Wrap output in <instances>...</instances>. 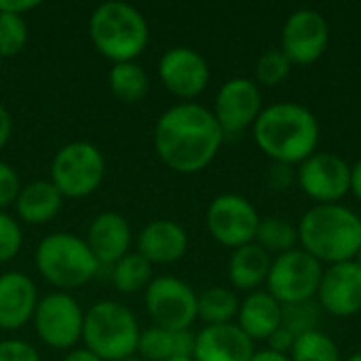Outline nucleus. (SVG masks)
I'll return each instance as SVG.
<instances>
[{
	"label": "nucleus",
	"mask_w": 361,
	"mask_h": 361,
	"mask_svg": "<svg viewBox=\"0 0 361 361\" xmlns=\"http://www.w3.org/2000/svg\"><path fill=\"white\" fill-rule=\"evenodd\" d=\"M224 131L214 112L195 102H182L165 110L154 125V150L176 173H199L220 152Z\"/></svg>",
	"instance_id": "1"
},
{
	"label": "nucleus",
	"mask_w": 361,
	"mask_h": 361,
	"mask_svg": "<svg viewBox=\"0 0 361 361\" xmlns=\"http://www.w3.org/2000/svg\"><path fill=\"white\" fill-rule=\"evenodd\" d=\"M252 129L256 146L273 163H288L296 167L317 152L319 123L307 106L294 102L267 106Z\"/></svg>",
	"instance_id": "2"
},
{
	"label": "nucleus",
	"mask_w": 361,
	"mask_h": 361,
	"mask_svg": "<svg viewBox=\"0 0 361 361\" xmlns=\"http://www.w3.org/2000/svg\"><path fill=\"white\" fill-rule=\"evenodd\" d=\"M298 247L322 264L355 260L361 245V218L353 209L330 203L313 205L298 222Z\"/></svg>",
	"instance_id": "3"
},
{
	"label": "nucleus",
	"mask_w": 361,
	"mask_h": 361,
	"mask_svg": "<svg viewBox=\"0 0 361 361\" xmlns=\"http://www.w3.org/2000/svg\"><path fill=\"white\" fill-rule=\"evenodd\" d=\"M89 36L99 55L112 63L135 61L150 40L148 21L127 2H102L89 17Z\"/></svg>",
	"instance_id": "4"
},
{
	"label": "nucleus",
	"mask_w": 361,
	"mask_h": 361,
	"mask_svg": "<svg viewBox=\"0 0 361 361\" xmlns=\"http://www.w3.org/2000/svg\"><path fill=\"white\" fill-rule=\"evenodd\" d=\"M140 324L133 311L114 300H99L85 313V349L102 361L133 357L140 345Z\"/></svg>",
	"instance_id": "5"
},
{
	"label": "nucleus",
	"mask_w": 361,
	"mask_h": 361,
	"mask_svg": "<svg viewBox=\"0 0 361 361\" xmlns=\"http://www.w3.org/2000/svg\"><path fill=\"white\" fill-rule=\"evenodd\" d=\"M36 269L57 292L78 290L102 269L87 241L74 233H53L36 247Z\"/></svg>",
	"instance_id": "6"
},
{
	"label": "nucleus",
	"mask_w": 361,
	"mask_h": 361,
	"mask_svg": "<svg viewBox=\"0 0 361 361\" xmlns=\"http://www.w3.org/2000/svg\"><path fill=\"white\" fill-rule=\"evenodd\" d=\"M106 176L102 150L91 142H70L61 146L51 161V182L63 199H82L93 195Z\"/></svg>",
	"instance_id": "7"
},
{
	"label": "nucleus",
	"mask_w": 361,
	"mask_h": 361,
	"mask_svg": "<svg viewBox=\"0 0 361 361\" xmlns=\"http://www.w3.org/2000/svg\"><path fill=\"white\" fill-rule=\"evenodd\" d=\"M324 264L307 254L302 247L286 252L273 258L271 273L267 279V292L281 305H298L315 300Z\"/></svg>",
	"instance_id": "8"
},
{
	"label": "nucleus",
	"mask_w": 361,
	"mask_h": 361,
	"mask_svg": "<svg viewBox=\"0 0 361 361\" xmlns=\"http://www.w3.org/2000/svg\"><path fill=\"white\" fill-rule=\"evenodd\" d=\"M197 292L180 277L161 275L144 290L146 313L159 328L190 330L197 322Z\"/></svg>",
	"instance_id": "9"
},
{
	"label": "nucleus",
	"mask_w": 361,
	"mask_h": 361,
	"mask_svg": "<svg viewBox=\"0 0 361 361\" xmlns=\"http://www.w3.org/2000/svg\"><path fill=\"white\" fill-rule=\"evenodd\" d=\"M32 322L38 338L51 349L68 351L82 341L85 311L68 292H51L40 298Z\"/></svg>",
	"instance_id": "10"
},
{
	"label": "nucleus",
	"mask_w": 361,
	"mask_h": 361,
	"mask_svg": "<svg viewBox=\"0 0 361 361\" xmlns=\"http://www.w3.org/2000/svg\"><path fill=\"white\" fill-rule=\"evenodd\" d=\"M205 222L214 241L228 250H239L247 243H254L260 216L245 197L226 192L209 203Z\"/></svg>",
	"instance_id": "11"
},
{
	"label": "nucleus",
	"mask_w": 361,
	"mask_h": 361,
	"mask_svg": "<svg viewBox=\"0 0 361 361\" xmlns=\"http://www.w3.org/2000/svg\"><path fill=\"white\" fill-rule=\"evenodd\" d=\"M296 182L315 205L341 203L351 192V165L334 152H313L298 165Z\"/></svg>",
	"instance_id": "12"
},
{
	"label": "nucleus",
	"mask_w": 361,
	"mask_h": 361,
	"mask_svg": "<svg viewBox=\"0 0 361 361\" xmlns=\"http://www.w3.org/2000/svg\"><path fill=\"white\" fill-rule=\"evenodd\" d=\"M330 44L328 19L315 8L294 11L281 32V51L294 66L315 63Z\"/></svg>",
	"instance_id": "13"
},
{
	"label": "nucleus",
	"mask_w": 361,
	"mask_h": 361,
	"mask_svg": "<svg viewBox=\"0 0 361 361\" xmlns=\"http://www.w3.org/2000/svg\"><path fill=\"white\" fill-rule=\"evenodd\" d=\"M262 110V91L256 80L237 76L220 87L212 112L224 135H239L247 127H254Z\"/></svg>",
	"instance_id": "14"
},
{
	"label": "nucleus",
	"mask_w": 361,
	"mask_h": 361,
	"mask_svg": "<svg viewBox=\"0 0 361 361\" xmlns=\"http://www.w3.org/2000/svg\"><path fill=\"white\" fill-rule=\"evenodd\" d=\"M159 80L180 99H195L209 82L207 59L190 47H171L159 59Z\"/></svg>",
	"instance_id": "15"
},
{
	"label": "nucleus",
	"mask_w": 361,
	"mask_h": 361,
	"mask_svg": "<svg viewBox=\"0 0 361 361\" xmlns=\"http://www.w3.org/2000/svg\"><path fill=\"white\" fill-rule=\"evenodd\" d=\"M322 311L332 317H353L361 311V267L355 260L324 267L315 296Z\"/></svg>",
	"instance_id": "16"
},
{
	"label": "nucleus",
	"mask_w": 361,
	"mask_h": 361,
	"mask_svg": "<svg viewBox=\"0 0 361 361\" xmlns=\"http://www.w3.org/2000/svg\"><path fill=\"white\" fill-rule=\"evenodd\" d=\"M254 353V341L237 324L205 326L195 334V361H250Z\"/></svg>",
	"instance_id": "17"
},
{
	"label": "nucleus",
	"mask_w": 361,
	"mask_h": 361,
	"mask_svg": "<svg viewBox=\"0 0 361 361\" xmlns=\"http://www.w3.org/2000/svg\"><path fill=\"white\" fill-rule=\"evenodd\" d=\"M38 307L34 281L19 271L0 275V330L13 332L27 326Z\"/></svg>",
	"instance_id": "18"
},
{
	"label": "nucleus",
	"mask_w": 361,
	"mask_h": 361,
	"mask_svg": "<svg viewBox=\"0 0 361 361\" xmlns=\"http://www.w3.org/2000/svg\"><path fill=\"white\" fill-rule=\"evenodd\" d=\"M85 241L102 267H114L121 258L129 254L131 226L121 214L104 212L95 216L89 224Z\"/></svg>",
	"instance_id": "19"
},
{
	"label": "nucleus",
	"mask_w": 361,
	"mask_h": 361,
	"mask_svg": "<svg viewBox=\"0 0 361 361\" xmlns=\"http://www.w3.org/2000/svg\"><path fill=\"white\" fill-rule=\"evenodd\" d=\"M188 252V235L173 220H152L137 235V254L154 264H173Z\"/></svg>",
	"instance_id": "20"
},
{
	"label": "nucleus",
	"mask_w": 361,
	"mask_h": 361,
	"mask_svg": "<svg viewBox=\"0 0 361 361\" xmlns=\"http://www.w3.org/2000/svg\"><path fill=\"white\" fill-rule=\"evenodd\" d=\"M281 322H283V307L267 290L252 292L239 302L237 326L254 343L269 341L271 334L281 328Z\"/></svg>",
	"instance_id": "21"
},
{
	"label": "nucleus",
	"mask_w": 361,
	"mask_h": 361,
	"mask_svg": "<svg viewBox=\"0 0 361 361\" xmlns=\"http://www.w3.org/2000/svg\"><path fill=\"white\" fill-rule=\"evenodd\" d=\"M271 264V254H267L258 243H247L239 250H233L228 260L231 286L245 294L258 292L262 286H267Z\"/></svg>",
	"instance_id": "22"
},
{
	"label": "nucleus",
	"mask_w": 361,
	"mask_h": 361,
	"mask_svg": "<svg viewBox=\"0 0 361 361\" xmlns=\"http://www.w3.org/2000/svg\"><path fill=\"white\" fill-rule=\"evenodd\" d=\"M63 205V195L51 180H34L21 186L15 207L17 216L25 224H47L51 222Z\"/></svg>",
	"instance_id": "23"
},
{
	"label": "nucleus",
	"mask_w": 361,
	"mask_h": 361,
	"mask_svg": "<svg viewBox=\"0 0 361 361\" xmlns=\"http://www.w3.org/2000/svg\"><path fill=\"white\" fill-rule=\"evenodd\" d=\"M195 334L190 330H167L152 326L140 334L137 353L144 361H169L192 355Z\"/></svg>",
	"instance_id": "24"
},
{
	"label": "nucleus",
	"mask_w": 361,
	"mask_h": 361,
	"mask_svg": "<svg viewBox=\"0 0 361 361\" xmlns=\"http://www.w3.org/2000/svg\"><path fill=\"white\" fill-rule=\"evenodd\" d=\"M108 87L112 95L123 104H137L148 95L150 78L137 61L112 63L108 72Z\"/></svg>",
	"instance_id": "25"
},
{
	"label": "nucleus",
	"mask_w": 361,
	"mask_h": 361,
	"mask_svg": "<svg viewBox=\"0 0 361 361\" xmlns=\"http://www.w3.org/2000/svg\"><path fill=\"white\" fill-rule=\"evenodd\" d=\"M239 302L237 294L228 288H207L197 296V319H203L205 326L233 324L239 313Z\"/></svg>",
	"instance_id": "26"
},
{
	"label": "nucleus",
	"mask_w": 361,
	"mask_h": 361,
	"mask_svg": "<svg viewBox=\"0 0 361 361\" xmlns=\"http://www.w3.org/2000/svg\"><path fill=\"white\" fill-rule=\"evenodd\" d=\"M254 243H258L267 254L281 256L298 247V228L277 216L260 218Z\"/></svg>",
	"instance_id": "27"
},
{
	"label": "nucleus",
	"mask_w": 361,
	"mask_h": 361,
	"mask_svg": "<svg viewBox=\"0 0 361 361\" xmlns=\"http://www.w3.org/2000/svg\"><path fill=\"white\" fill-rule=\"evenodd\" d=\"M152 264L140 254H127L112 267V283L123 294H137L152 281Z\"/></svg>",
	"instance_id": "28"
},
{
	"label": "nucleus",
	"mask_w": 361,
	"mask_h": 361,
	"mask_svg": "<svg viewBox=\"0 0 361 361\" xmlns=\"http://www.w3.org/2000/svg\"><path fill=\"white\" fill-rule=\"evenodd\" d=\"M290 360L292 361H343L341 357V349L334 343V338H330L326 332L311 330L305 332L300 336H296L294 347L290 351Z\"/></svg>",
	"instance_id": "29"
},
{
	"label": "nucleus",
	"mask_w": 361,
	"mask_h": 361,
	"mask_svg": "<svg viewBox=\"0 0 361 361\" xmlns=\"http://www.w3.org/2000/svg\"><path fill=\"white\" fill-rule=\"evenodd\" d=\"M294 63L288 59V55L281 49H269L258 57L256 63V85L260 87H277L281 85L290 72H292Z\"/></svg>",
	"instance_id": "30"
},
{
	"label": "nucleus",
	"mask_w": 361,
	"mask_h": 361,
	"mask_svg": "<svg viewBox=\"0 0 361 361\" xmlns=\"http://www.w3.org/2000/svg\"><path fill=\"white\" fill-rule=\"evenodd\" d=\"M27 44V23L21 15L0 11V59L15 57Z\"/></svg>",
	"instance_id": "31"
},
{
	"label": "nucleus",
	"mask_w": 361,
	"mask_h": 361,
	"mask_svg": "<svg viewBox=\"0 0 361 361\" xmlns=\"http://www.w3.org/2000/svg\"><path fill=\"white\" fill-rule=\"evenodd\" d=\"M319 313H322V309H319L317 300L288 305V307H283V322H281V326L288 328L294 336H300L305 332L317 330Z\"/></svg>",
	"instance_id": "32"
},
{
	"label": "nucleus",
	"mask_w": 361,
	"mask_h": 361,
	"mask_svg": "<svg viewBox=\"0 0 361 361\" xmlns=\"http://www.w3.org/2000/svg\"><path fill=\"white\" fill-rule=\"evenodd\" d=\"M21 245H23L21 226L17 224L13 216H8L6 212H0V264L17 258V254L21 252Z\"/></svg>",
	"instance_id": "33"
},
{
	"label": "nucleus",
	"mask_w": 361,
	"mask_h": 361,
	"mask_svg": "<svg viewBox=\"0 0 361 361\" xmlns=\"http://www.w3.org/2000/svg\"><path fill=\"white\" fill-rule=\"evenodd\" d=\"M19 190H21V182L17 171L8 163L0 161V212H4L8 205H15Z\"/></svg>",
	"instance_id": "34"
},
{
	"label": "nucleus",
	"mask_w": 361,
	"mask_h": 361,
	"mask_svg": "<svg viewBox=\"0 0 361 361\" xmlns=\"http://www.w3.org/2000/svg\"><path fill=\"white\" fill-rule=\"evenodd\" d=\"M0 361H40V355L25 341L4 338L0 341Z\"/></svg>",
	"instance_id": "35"
},
{
	"label": "nucleus",
	"mask_w": 361,
	"mask_h": 361,
	"mask_svg": "<svg viewBox=\"0 0 361 361\" xmlns=\"http://www.w3.org/2000/svg\"><path fill=\"white\" fill-rule=\"evenodd\" d=\"M296 182V167L288 163H273L269 169V184L275 190H288Z\"/></svg>",
	"instance_id": "36"
},
{
	"label": "nucleus",
	"mask_w": 361,
	"mask_h": 361,
	"mask_svg": "<svg viewBox=\"0 0 361 361\" xmlns=\"http://www.w3.org/2000/svg\"><path fill=\"white\" fill-rule=\"evenodd\" d=\"M294 341H296V336H294L288 328L281 326L279 330H275V332L271 334V338H269L267 343H269V349H271V351L290 355V351H292V347H294Z\"/></svg>",
	"instance_id": "37"
},
{
	"label": "nucleus",
	"mask_w": 361,
	"mask_h": 361,
	"mask_svg": "<svg viewBox=\"0 0 361 361\" xmlns=\"http://www.w3.org/2000/svg\"><path fill=\"white\" fill-rule=\"evenodd\" d=\"M40 2L36 0H0V11L2 13H11V15H25L30 11H34Z\"/></svg>",
	"instance_id": "38"
},
{
	"label": "nucleus",
	"mask_w": 361,
	"mask_h": 361,
	"mask_svg": "<svg viewBox=\"0 0 361 361\" xmlns=\"http://www.w3.org/2000/svg\"><path fill=\"white\" fill-rule=\"evenodd\" d=\"M11 133H13V118L8 114V110L0 104V150L6 146Z\"/></svg>",
	"instance_id": "39"
},
{
	"label": "nucleus",
	"mask_w": 361,
	"mask_h": 361,
	"mask_svg": "<svg viewBox=\"0 0 361 361\" xmlns=\"http://www.w3.org/2000/svg\"><path fill=\"white\" fill-rule=\"evenodd\" d=\"M250 361H292L290 355H283V353H277V351H271V349H262V351H256L254 357Z\"/></svg>",
	"instance_id": "40"
},
{
	"label": "nucleus",
	"mask_w": 361,
	"mask_h": 361,
	"mask_svg": "<svg viewBox=\"0 0 361 361\" xmlns=\"http://www.w3.org/2000/svg\"><path fill=\"white\" fill-rule=\"evenodd\" d=\"M351 192L361 201V159L351 165Z\"/></svg>",
	"instance_id": "41"
},
{
	"label": "nucleus",
	"mask_w": 361,
	"mask_h": 361,
	"mask_svg": "<svg viewBox=\"0 0 361 361\" xmlns=\"http://www.w3.org/2000/svg\"><path fill=\"white\" fill-rule=\"evenodd\" d=\"M61 361H102L97 355H93L87 349H72Z\"/></svg>",
	"instance_id": "42"
},
{
	"label": "nucleus",
	"mask_w": 361,
	"mask_h": 361,
	"mask_svg": "<svg viewBox=\"0 0 361 361\" xmlns=\"http://www.w3.org/2000/svg\"><path fill=\"white\" fill-rule=\"evenodd\" d=\"M343 361H361V351H357V353H353V355H349L347 360Z\"/></svg>",
	"instance_id": "43"
},
{
	"label": "nucleus",
	"mask_w": 361,
	"mask_h": 361,
	"mask_svg": "<svg viewBox=\"0 0 361 361\" xmlns=\"http://www.w3.org/2000/svg\"><path fill=\"white\" fill-rule=\"evenodd\" d=\"M169 361H195V357L192 355H184V357H173V360Z\"/></svg>",
	"instance_id": "44"
},
{
	"label": "nucleus",
	"mask_w": 361,
	"mask_h": 361,
	"mask_svg": "<svg viewBox=\"0 0 361 361\" xmlns=\"http://www.w3.org/2000/svg\"><path fill=\"white\" fill-rule=\"evenodd\" d=\"M355 262L360 264L361 267V245H360V250H357V256H355Z\"/></svg>",
	"instance_id": "45"
},
{
	"label": "nucleus",
	"mask_w": 361,
	"mask_h": 361,
	"mask_svg": "<svg viewBox=\"0 0 361 361\" xmlns=\"http://www.w3.org/2000/svg\"><path fill=\"white\" fill-rule=\"evenodd\" d=\"M123 361H144V360H142V357H135V355H133V357H127V360H123Z\"/></svg>",
	"instance_id": "46"
},
{
	"label": "nucleus",
	"mask_w": 361,
	"mask_h": 361,
	"mask_svg": "<svg viewBox=\"0 0 361 361\" xmlns=\"http://www.w3.org/2000/svg\"><path fill=\"white\" fill-rule=\"evenodd\" d=\"M360 218H361V216H360Z\"/></svg>",
	"instance_id": "47"
}]
</instances>
